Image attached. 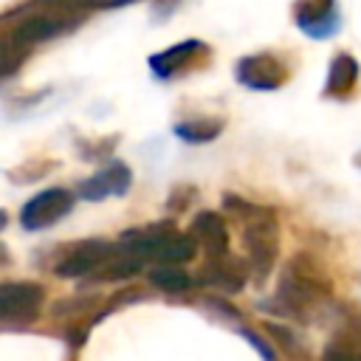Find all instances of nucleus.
I'll list each match as a JSON object with an SVG mask.
<instances>
[{"mask_svg":"<svg viewBox=\"0 0 361 361\" xmlns=\"http://www.w3.org/2000/svg\"><path fill=\"white\" fill-rule=\"evenodd\" d=\"M133 186V172L124 161H110L107 166H102L99 172H93L90 178L79 180L76 186V195L82 200H90V203H99V200H107V197H121L127 195Z\"/></svg>","mask_w":361,"mask_h":361,"instance_id":"obj_9","label":"nucleus"},{"mask_svg":"<svg viewBox=\"0 0 361 361\" xmlns=\"http://www.w3.org/2000/svg\"><path fill=\"white\" fill-rule=\"evenodd\" d=\"M45 302V288L31 279H14L0 285V319L3 327H25L39 319Z\"/></svg>","mask_w":361,"mask_h":361,"instance_id":"obj_4","label":"nucleus"},{"mask_svg":"<svg viewBox=\"0 0 361 361\" xmlns=\"http://www.w3.org/2000/svg\"><path fill=\"white\" fill-rule=\"evenodd\" d=\"M149 282L164 293H189L197 285V279L180 265H155L149 271Z\"/></svg>","mask_w":361,"mask_h":361,"instance_id":"obj_16","label":"nucleus"},{"mask_svg":"<svg viewBox=\"0 0 361 361\" xmlns=\"http://www.w3.org/2000/svg\"><path fill=\"white\" fill-rule=\"evenodd\" d=\"M189 234L195 237L197 248L206 251V257H223V254H228V228H226V220L217 212H200V214H195V220L189 226Z\"/></svg>","mask_w":361,"mask_h":361,"instance_id":"obj_13","label":"nucleus"},{"mask_svg":"<svg viewBox=\"0 0 361 361\" xmlns=\"http://www.w3.org/2000/svg\"><path fill=\"white\" fill-rule=\"evenodd\" d=\"M220 133H223L220 118H186L175 124V135L186 144H206V141H214Z\"/></svg>","mask_w":361,"mask_h":361,"instance_id":"obj_17","label":"nucleus"},{"mask_svg":"<svg viewBox=\"0 0 361 361\" xmlns=\"http://www.w3.org/2000/svg\"><path fill=\"white\" fill-rule=\"evenodd\" d=\"M206 51H209V48H206L203 42L186 39V42H178V45L161 51V54H152V56H149V68H152V73H155L158 79H172V76H178V73H186L192 65H197Z\"/></svg>","mask_w":361,"mask_h":361,"instance_id":"obj_12","label":"nucleus"},{"mask_svg":"<svg viewBox=\"0 0 361 361\" xmlns=\"http://www.w3.org/2000/svg\"><path fill=\"white\" fill-rule=\"evenodd\" d=\"M265 333L282 350V355L288 361H316L313 353H310V347H307V341L299 333H293V327L279 324V322H265Z\"/></svg>","mask_w":361,"mask_h":361,"instance_id":"obj_15","label":"nucleus"},{"mask_svg":"<svg viewBox=\"0 0 361 361\" xmlns=\"http://www.w3.org/2000/svg\"><path fill=\"white\" fill-rule=\"evenodd\" d=\"M234 330H237L248 344H254V350H257L265 361H276V353H274V347H271V338H262L259 333H254L251 327H243V324H234Z\"/></svg>","mask_w":361,"mask_h":361,"instance_id":"obj_18","label":"nucleus"},{"mask_svg":"<svg viewBox=\"0 0 361 361\" xmlns=\"http://www.w3.org/2000/svg\"><path fill=\"white\" fill-rule=\"evenodd\" d=\"M248 276H251L248 262H243L240 257H234L228 251L223 257H206V265L200 268V274L195 279L203 288H214L220 293H237V290H243Z\"/></svg>","mask_w":361,"mask_h":361,"instance_id":"obj_10","label":"nucleus"},{"mask_svg":"<svg viewBox=\"0 0 361 361\" xmlns=\"http://www.w3.org/2000/svg\"><path fill=\"white\" fill-rule=\"evenodd\" d=\"M73 209V192L62 186H48L37 195H31L20 209V226L25 231H42L68 217Z\"/></svg>","mask_w":361,"mask_h":361,"instance_id":"obj_7","label":"nucleus"},{"mask_svg":"<svg viewBox=\"0 0 361 361\" xmlns=\"http://www.w3.org/2000/svg\"><path fill=\"white\" fill-rule=\"evenodd\" d=\"M338 23H341V14H338L336 0H299L296 3V25L313 39L333 37Z\"/></svg>","mask_w":361,"mask_h":361,"instance_id":"obj_11","label":"nucleus"},{"mask_svg":"<svg viewBox=\"0 0 361 361\" xmlns=\"http://www.w3.org/2000/svg\"><path fill=\"white\" fill-rule=\"evenodd\" d=\"M118 251V243L110 240H79L62 251V257L54 262V274L59 279H82L96 276Z\"/></svg>","mask_w":361,"mask_h":361,"instance_id":"obj_5","label":"nucleus"},{"mask_svg":"<svg viewBox=\"0 0 361 361\" xmlns=\"http://www.w3.org/2000/svg\"><path fill=\"white\" fill-rule=\"evenodd\" d=\"M355 164H358V166H361V152H358V155H355Z\"/></svg>","mask_w":361,"mask_h":361,"instance_id":"obj_19","label":"nucleus"},{"mask_svg":"<svg viewBox=\"0 0 361 361\" xmlns=\"http://www.w3.org/2000/svg\"><path fill=\"white\" fill-rule=\"evenodd\" d=\"M234 76L248 90H276L288 82V65L274 54H251L237 62Z\"/></svg>","mask_w":361,"mask_h":361,"instance_id":"obj_8","label":"nucleus"},{"mask_svg":"<svg viewBox=\"0 0 361 361\" xmlns=\"http://www.w3.org/2000/svg\"><path fill=\"white\" fill-rule=\"evenodd\" d=\"M118 243L138 254L144 262H155V265H183L197 254V243L192 234H183L175 228L172 220H161V223H144L135 228H127Z\"/></svg>","mask_w":361,"mask_h":361,"instance_id":"obj_3","label":"nucleus"},{"mask_svg":"<svg viewBox=\"0 0 361 361\" xmlns=\"http://www.w3.org/2000/svg\"><path fill=\"white\" fill-rule=\"evenodd\" d=\"M48 3V0H45ZM51 11H31L11 34H8V45H31V42H42V39H51V37H59L65 31H71L79 17H73V8H65V6H56V3H48Z\"/></svg>","mask_w":361,"mask_h":361,"instance_id":"obj_6","label":"nucleus"},{"mask_svg":"<svg viewBox=\"0 0 361 361\" xmlns=\"http://www.w3.org/2000/svg\"><path fill=\"white\" fill-rule=\"evenodd\" d=\"M262 307L276 316L313 324V322L333 319L338 310V302H333L330 282L319 271V265L310 262L307 254H299L285 265L276 293L268 302H262Z\"/></svg>","mask_w":361,"mask_h":361,"instance_id":"obj_1","label":"nucleus"},{"mask_svg":"<svg viewBox=\"0 0 361 361\" xmlns=\"http://www.w3.org/2000/svg\"><path fill=\"white\" fill-rule=\"evenodd\" d=\"M358 82V62L350 54H336L327 71V82H324V96L330 99H347L353 93Z\"/></svg>","mask_w":361,"mask_h":361,"instance_id":"obj_14","label":"nucleus"},{"mask_svg":"<svg viewBox=\"0 0 361 361\" xmlns=\"http://www.w3.org/2000/svg\"><path fill=\"white\" fill-rule=\"evenodd\" d=\"M223 206L231 217L243 223V248L245 262L257 285H262L271 276V268L279 254V223L276 214L265 206H257L251 200H243L237 195H223Z\"/></svg>","mask_w":361,"mask_h":361,"instance_id":"obj_2","label":"nucleus"}]
</instances>
